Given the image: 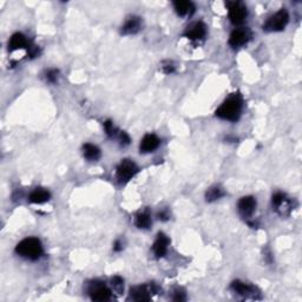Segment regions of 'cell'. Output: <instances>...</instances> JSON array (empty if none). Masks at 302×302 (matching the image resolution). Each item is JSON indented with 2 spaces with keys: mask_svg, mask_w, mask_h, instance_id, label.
Masks as SVG:
<instances>
[{
  "mask_svg": "<svg viewBox=\"0 0 302 302\" xmlns=\"http://www.w3.org/2000/svg\"><path fill=\"white\" fill-rule=\"evenodd\" d=\"M230 288H232V290L234 293L240 295V296H243L246 298L252 297V298H256V288L253 287L252 284L243 282V281L236 280L233 281L232 284H230Z\"/></svg>",
  "mask_w": 302,
  "mask_h": 302,
  "instance_id": "obj_10",
  "label": "cell"
},
{
  "mask_svg": "<svg viewBox=\"0 0 302 302\" xmlns=\"http://www.w3.org/2000/svg\"><path fill=\"white\" fill-rule=\"evenodd\" d=\"M256 209V199L253 196H244L237 203V210L243 219H249Z\"/></svg>",
  "mask_w": 302,
  "mask_h": 302,
  "instance_id": "obj_11",
  "label": "cell"
},
{
  "mask_svg": "<svg viewBox=\"0 0 302 302\" xmlns=\"http://www.w3.org/2000/svg\"><path fill=\"white\" fill-rule=\"evenodd\" d=\"M169 243H170L169 237L165 235V234L159 233L157 237H156L154 246H152V252H154L155 256L157 257V259H161V257L167 254Z\"/></svg>",
  "mask_w": 302,
  "mask_h": 302,
  "instance_id": "obj_14",
  "label": "cell"
},
{
  "mask_svg": "<svg viewBox=\"0 0 302 302\" xmlns=\"http://www.w3.org/2000/svg\"><path fill=\"white\" fill-rule=\"evenodd\" d=\"M162 69H163V72H164V73L170 74L175 71V66H174V64H172V63L167 62L164 64V65L162 66Z\"/></svg>",
  "mask_w": 302,
  "mask_h": 302,
  "instance_id": "obj_27",
  "label": "cell"
},
{
  "mask_svg": "<svg viewBox=\"0 0 302 302\" xmlns=\"http://www.w3.org/2000/svg\"><path fill=\"white\" fill-rule=\"evenodd\" d=\"M118 138H120V142L122 145H129L130 144V137L125 131H120L118 134Z\"/></svg>",
  "mask_w": 302,
  "mask_h": 302,
  "instance_id": "obj_25",
  "label": "cell"
},
{
  "mask_svg": "<svg viewBox=\"0 0 302 302\" xmlns=\"http://www.w3.org/2000/svg\"><path fill=\"white\" fill-rule=\"evenodd\" d=\"M172 300L174 301H185L186 300V296H185V293L183 291L182 289H176L175 293H174V296H172Z\"/></svg>",
  "mask_w": 302,
  "mask_h": 302,
  "instance_id": "obj_26",
  "label": "cell"
},
{
  "mask_svg": "<svg viewBox=\"0 0 302 302\" xmlns=\"http://www.w3.org/2000/svg\"><path fill=\"white\" fill-rule=\"evenodd\" d=\"M87 291H89L91 300L93 301H108L110 300L111 294H113L110 288L105 283L99 282V281H93V282H91Z\"/></svg>",
  "mask_w": 302,
  "mask_h": 302,
  "instance_id": "obj_6",
  "label": "cell"
},
{
  "mask_svg": "<svg viewBox=\"0 0 302 302\" xmlns=\"http://www.w3.org/2000/svg\"><path fill=\"white\" fill-rule=\"evenodd\" d=\"M142 27V20L140 17L132 16L130 18L127 19V22L124 23V25L122 26L121 33L124 36L136 35L137 32H140Z\"/></svg>",
  "mask_w": 302,
  "mask_h": 302,
  "instance_id": "obj_16",
  "label": "cell"
},
{
  "mask_svg": "<svg viewBox=\"0 0 302 302\" xmlns=\"http://www.w3.org/2000/svg\"><path fill=\"white\" fill-rule=\"evenodd\" d=\"M51 194L44 188H36L29 196V201L33 205H43L47 201H50Z\"/></svg>",
  "mask_w": 302,
  "mask_h": 302,
  "instance_id": "obj_18",
  "label": "cell"
},
{
  "mask_svg": "<svg viewBox=\"0 0 302 302\" xmlns=\"http://www.w3.org/2000/svg\"><path fill=\"white\" fill-rule=\"evenodd\" d=\"M271 203H273V207L275 208L276 213H279L281 216L289 215L291 209H293L289 198H287V196L282 194V192L274 194L273 198H271Z\"/></svg>",
  "mask_w": 302,
  "mask_h": 302,
  "instance_id": "obj_8",
  "label": "cell"
},
{
  "mask_svg": "<svg viewBox=\"0 0 302 302\" xmlns=\"http://www.w3.org/2000/svg\"><path fill=\"white\" fill-rule=\"evenodd\" d=\"M288 23H289V13L286 9H281L275 15L267 19V22L263 24V31L280 32L286 29Z\"/></svg>",
  "mask_w": 302,
  "mask_h": 302,
  "instance_id": "obj_3",
  "label": "cell"
},
{
  "mask_svg": "<svg viewBox=\"0 0 302 302\" xmlns=\"http://www.w3.org/2000/svg\"><path fill=\"white\" fill-rule=\"evenodd\" d=\"M243 107L242 97L240 93H233L229 96L223 103L220 105V108L216 110V117L221 118V120L236 122L241 116Z\"/></svg>",
  "mask_w": 302,
  "mask_h": 302,
  "instance_id": "obj_1",
  "label": "cell"
},
{
  "mask_svg": "<svg viewBox=\"0 0 302 302\" xmlns=\"http://www.w3.org/2000/svg\"><path fill=\"white\" fill-rule=\"evenodd\" d=\"M158 288L154 283L151 284H142V286L134 287L130 290V296L129 298L134 301H149L151 298L152 293H157Z\"/></svg>",
  "mask_w": 302,
  "mask_h": 302,
  "instance_id": "obj_7",
  "label": "cell"
},
{
  "mask_svg": "<svg viewBox=\"0 0 302 302\" xmlns=\"http://www.w3.org/2000/svg\"><path fill=\"white\" fill-rule=\"evenodd\" d=\"M250 39V31L248 29H236L230 33L229 37V45L234 47V49H237V47L243 46L244 44L248 43V40Z\"/></svg>",
  "mask_w": 302,
  "mask_h": 302,
  "instance_id": "obj_12",
  "label": "cell"
},
{
  "mask_svg": "<svg viewBox=\"0 0 302 302\" xmlns=\"http://www.w3.org/2000/svg\"><path fill=\"white\" fill-rule=\"evenodd\" d=\"M207 35V26L203 22H196L192 23L191 25L186 27L184 31V37L192 40V42H198V40L205 39Z\"/></svg>",
  "mask_w": 302,
  "mask_h": 302,
  "instance_id": "obj_9",
  "label": "cell"
},
{
  "mask_svg": "<svg viewBox=\"0 0 302 302\" xmlns=\"http://www.w3.org/2000/svg\"><path fill=\"white\" fill-rule=\"evenodd\" d=\"M104 130H105V134H107L110 138L117 137L118 134H120V131L117 130V128L115 127L114 123L111 121L105 122V123H104Z\"/></svg>",
  "mask_w": 302,
  "mask_h": 302,
  "instance_id": "obj_22",
  "label": "cell"
},
{
  "mask_svg": "<svg viewBox=\"0 0 302 302\" xmlns=\"http://www.w3.org/2000/svg\"><path fill=\"white\" fill-rule=\"evenodd\" d=\"M114 250L115 252H121V250H123V243H122L121 240H117L116 242H115Z\"/></svg>",
  "mask_w": 302,
  "mask_h": 302,
  "instance_id": "obj_29",
  "label": "cell"
},
{
  "mask_svg": "<svg viewBox=\"0 0 302 302\" xmlns=\"http://www.w3.org/2000/svg\"><path fill=\"white\" fill-rule=\"evenodd\" d=\"M227 9H228V17L230 22L234 25H241L244 20H246L247 16H248V10H247L246 5L241 2H228L226 3Z\"/></svg>",
  "mask_w": 302,
  "mask_h": 302,
  "instance_id": "obj_4",
  "label": "cell"
},
{
  "mask_svg": "<svg viewBox=\"0 0 302 302\" xmlns=\"http://www.w3.org/2000/svg\"><path fill=\"white\" fill-rule=\"evenodd\" d=\"M58 76H59V71L56 70V69L49 70L45 74L46 80L49 81V83H56L57 79H58Z\"/></svg>",
  "mask_w": 302,
  "mask_h": 302,
  "instance_id": "obj_24",
  "label": "cell"
},
{
  "mask_svg": "<svg viewBox=\"0 0 302 302\" xmlns=\"http://www.w3.org/2000/svg\"><path fill=\"white\" fill-rule=\"evenodd\" d=\"M161 141L155 134H147L142 138L140 144V151L142 154H149V152L155 151L159 147Z\"/></svg>",
  "mask_w": 302,
  "mask_h": 302,
  "instance_id": "obj_15",
  "label": "cell"
},
{
  "mask_svg": "<svg viewBox=\"0 0 302 302\" xmlns=\"http://www.w3.org/2000/svg\"><path fill=\"white\" fill-rule=\"evenodd\" d=\"M140 171V168L131 159H123L116 170V177L120 183H127Z\"/></svg>",
  "mask_w": 302,
  "mask_h": 302,
  "instance_id": "obj_5",
  "label": "cell"
},
{
  "mask_svg": "<svg viewBox=\"0 0 302 302\" xmlns=\"http://www.w3.org/2000/svg\"><path fill=\"white\" fill-rule=\"evenodd\" d=\"M172 5H174L175 11L179 17L191 16L196 10L194 3L188 2V0H178V2H174Z\"/></svg>",
  "mask_w": 302,
  "mask_h": 302,
  "instance_id": "obj_17",
  "label": "cell"
},
{
  "mask_svg": "<svg viewBox=\"0 0 302 302\" xmlns=\"http://www.w3.org/2000/svg\"><path fill=\"white\" fill-rule=\"evenodd\" d=\"M111 284H113V287H114V289L117 291L118 294H121L122 291H123V289H124V286H123V280H122V277H120V276H115L113 280H111Z\"/></svg>",
  "mask_w": 302,
  "mask_h": 302,
  "instance_id": "obj_23",
  "label": "cell"
},
{
  "mask_svg": "<svg viewBox=\"0 0 302 302\" xmlns=\"http://www.w3.org/2000/svg\"><path fill=\"white\" fill-rule=\"evenodd\" d=\"M32 46V44L30 43V40L27 39V37L23 33L17 32L13 35L9 40V50L13 52L17 50H29Z\"/></svg>",
  "mask_w": 302,
  "mask_h": 302,
  "instance_id": "obj_13",
  "label": "cell"
},
{
  "mask_svg": "<svg viewBox=\"0 0 302 302\" xmlns=\"http://www.w3.org/2000/svg\"><path fill=\"white\" fill-rule=\"evenodd\" d=\"M225 196V191L221 186L219 185H214L210 186V188L207 190L206 192V201L207 202H215L217 199H220L221 197Z\"/></svg>",
  "mask_w": 302,
  "mask_h": 302,
  "instance_id": "obj_21",
  "label": "cell"
},
{
  "mask_svg": "<svg viewBox=\"0 0 302 302\" xmlns=\"http://www.w3.org/2000/svg\"><path fill=\"white\" fill-rule=\"evenodd\" d=\"M16 253L23 259L37 261L43 256L44 248L39 239H37V237H27V239L20 241L17 244Z\"/></svg>",
  "mask_w": 302,
  "mask_h": 302,
  "instance_id": "obj_2",
  "label": "cell"
},
{
  "mask_svg": "<svg viewBox=\"0 0 302 302\" xmlns=\"http://www.w3.org/2000/svg\"><path fill=\"white\" fill-rule=\"evenodd\" d=\"M83 155L87 161H98L100 158V150L99 148L96 147V145L91 144V143H86L83 145Z\"/></svg>",
  "mask_w": 302,
  "mask_h": 302,
  "instance_id": "obj_20",
  "label": "cell"
},
{
  "mask_svg": "<svg viewBox=\"0 0 302 302\" xmlns=\"http://www.w3.org/2000/svg\"><path fill=\"white\" fill-rule=\"evenodd\" d=\"M157 216H158V219L161 220V221H168L169 217H170V215H169L167 210H164V212L158 213V215H157Z\"/></svg>",
  "mask_w": 302,
  "mask_h": 302,
  "instance_id": "obj_28",
  "label": "cell"
},
{
  "mask_svg": "<svg viewBox=\"0 0 302 302\" xmlns=\"http://www.w3.org/2000/svg\"><path fill=\"white\" fill-rule=\"evenodd\" d=\"M135 223L137 226V228L140 229H149L152 225V220H151V215L148 210H144V212L138 213L136 215L135 219Z\"/></svg>",
  "mask_w": 302,
  "mask_h": 302,
  "instance_id": "obj_19",
  "label": "cell"
}]
</instances>
